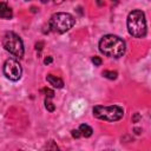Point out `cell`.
Returning <instances> with one entry per match:
<instances>
[{
  "label": "cell",
  "mask_w": 151,
  "mask_h": 151,
  "mask_svg": "<svg viewBox=\"0 0 151 151\" xmlns=\"http://www.w3.org/2000/svg\"><path fill=\"white\" fill-rule=\"evenodd\" d=\"M125 41L114 34H106L99 41V51L111 58H120L125 53Z\"/></svg>",
  "instance_id": "obj_1"
},
{
  "label": "cell",
  "mask_w": 151,
  "mask_h": 151,
  "mask_svg": "<svg viewBox=\"0 0 151 151\" xmlns=\"http://www.w3.org/2000/svg\"><path fill=\"white\" fill-rule=\"evenodd\" d=\"M127 31L134 38H143L146 35L145 14L140 9H133L127 15Z\"/></svg>",
  "instance_id": "obj_2"
},
{
  "label": "cell",
  "mask_w": 151,
  "mask_h": 151,
  "mask_svg": "<svg viewBox=\"0 0 151 151\" xmlns=\"http://www.w3.org/2000/svg\"><path fill=\"white\" fill-rule=\"evenodd\" d=\"M76 24V19L72 14L59 12L54 13L50 19V27L52 31L58 33H65L68 29H71Z\"/></svg>",
  "instance_id": "obj_3"
},
{
  "label": "cell",
  "mask_w": 151,
  "mask_h": 151,
  "mask_svg": "<svg viewBox=\"0 0 151 151\" xmlns=\"http://www.w3.org/2000/svg\"><path fill=\"white\" fill-rule=\"evenodd\" d=\"M93 116L98 119H103L106 122H117L123 118L124 116V110L123 107L118 105H111V106H103V105H97L92 110Z\"/></svg>",
  "instance_id": "obj_4"
},
{
  "label": "cell",
  "mask_w": 151,
  "mask_h": 151,
  "mask_svg": "<svg viewBox=\"0 0 151 151\" xmlns=\"http://www.w3.org/2000/svg\"><path fill=\"white\" fill-rule=\"evenodd\" d=\"M2 46L7 52L13 54L14 57H17L19 59H21L24 57V52H25L24 42L17 33L6 32L4 38H2Z\"/></svg>",
  "instance_id": "obj_5"
},
{
  "label": "cell",
  "mask_w": 151,
  "mask_h": 151,
  "mask_svg": "<svg viewBox=\"0 0 151 151\" xmlns=\"http://www.w3.org/2000/svg\"><path fill=\"white\" fill-rule=\"evenodd\" d=\"M4 74L6 76L7 79L12 81H18L22 74V68L19 61L13 58L7 59L4 64Z\"/></svg>",
  "instance_id": "obj_6"
},
{
  "label": "cell",
  "mask_w": 151,
  "mask_h": 151,
  "mask_svg": "<svg viewBox=\"0 0 151 151\" xmlns=\"http://www.w3.org/2000/svg\"><path fill=\"white\" fill-rule=\"evenodd\" d=\"M46 80H47L53 87H55V88H61V87L64 86V81H63L60 78H58L57 76L48 74V76L46 77Z\"/></svg>",
  "instance_id": "obj_7"
},
{
  "label": "cell",
  "mask_w": 151,
  "mask_h": 151,
  "mask_svg": "<svg viewBox=\"0 0 151 151\" xmlns=\"http://www.w3.org/2000/svg\"><path fill=\"white\" fill-rule=\"evenodd\" d=\"M78 130L80 131V134H81L83 137H86V138H87V137H91V136H92V132H93L92 127L88 126L87 124H81Z\"/></svg>",
  "instance_id": "obj_8"
},
{
  "label": "cell",
  "mask_w": 151,
  "mask_h": 151,
  "mask_svg": "<svg viewBox=\"0 0 151 151\" xmlns=\"http://www.w3.org/2000/svg\"><path fill=\"white\" fill-rule=\"evenodd\" d=\"M103 76H104L105 78H107V79L114 80V79H117L118 73H117L116 71H109V70H105V71L103 72Z\"/></svg>",
  "instance_id": "obj_9"
},
{
  "label": "cell",
  "mask_w": 151,
  "mask_h": 151,
  "mask_svg": "<svg viewBox=\"0 0 151 151\" xmlns=\"http://www.w3.org/2000/svg\"><path fill=\"white\" fill-rule=\"evenodd\" d=\"M12 17H13V13H12V9L9 7L4 9L2 12H0V18H2V19H11Z\"/></svg>",
  "instance_id": "obj_10"
},
{
  "label": "cell",
  "mask_w": 151,
  "mask_h": 151,
  "mask_svg": "<svg viewBox=\"0 0 151 151\" xmlns=\"http://www.w3.org/2000/svg\"><path fill=\"white\" fill-rule=\"evenodd\" d=\"M50 99H51V98H46V99H45V107H46L47 111L53 112V111H54V104H53Z\"/></svg>",
  "instance_id": "obj_11"
},
{
  "label": "cell",
  "mask_w": 151,
  "mask_h": 151,
  "mask_svg": "<svg viewBox=\"0 0 151 151\" xmlns=\"http://www.w3.org/2000/svg\"><path fill=\"white\" fill-rule=\"evenodd\" d=\"M41 92H44V93H45V96H46V98H53V97H54V92H53L52 90H50V88H47V87H45V88H42V90H41Z\"/></svg>",
  "instance_id": "obj_12"
},
{
  "label": "cell",
  "mask_w": 151,
  "mask_h": 151,
  "mask_svg": "<svg viewBox=\"0 0 151 151\" xmlns=\"http://www.w3.org/2000/svg\"><path fill=\"white\" fill-rule=\"evenodd\" d=\"M92 63L94 64V66H100L101 65V63H103V60L99 58V57H92Z\"/></svg>",
  "instance_id": "obj_13"
},
{
  "label": "cell",
  "mask_w": 151,
  "mask_h": 151,
  "mask_svg": "<svg viewBox=\"0 0 151 151\" xmlns=\"http://www.w3.org/2000/svg\"><path fill=\"white\" fill-rule=\"evenodd\" d=\"M71 133H72V137H73V138H79V137L81 136L79 130H72Z\"/></svg>",
  "instance_id": "obj_14"
},
{
  "label": "cell",
  "mask_w": 151,
  "mask_h": 151,
  "mask_svg": "<svg viewBox=\"0 0 151 151\" xmlns=\"http://www.w3.org/2000/svg\"><path fill=\"white\" fill-rule=\"evenodd\" d=\"M53 61V58L52 57H46L45 59H44V64L45 65H48V64H51Z\"/></svg>",
  "instance_id": "obj_15"
},
{
  "label": "cell",
  "mask_w": 151,
  "mask_h": 151,
  "mask_svg": "<svg viewBox=\"0 0 151 151\" xmlns=\"http://www.w3.org/2000/svg\"><path fill=\"white\" fill-rule=\"evenodd\" d=\"M42 46H44V42H41V41L40 42H37L35 44V50L37 51H41L42 50Z\"/></svg>",
  "instance_id": "obj_16"
},
{
  "label": "cell",
  "mask_w": 151,
  "mask_h": 151,
  "mask_svg": "<svg viewBox=\"0 0 151 151\" xmlns=\"http://www.w3.org/2000/svg\"><path fill=\"white\" fill-rule=\"evenodd\" d=\"M139 119H140L139 113H134V116H133V118H132V122H133V123H137Z\"/></svg>",
  "instance_id": "obj_17"
},
{
  "label": "cell",
  "mask_w": 151,
  "mask_h": 151,
  "mask_svg": "<svg viewBox=\"0 0 151 151\" xmlns=\"http://www.w3.org/2000/svg\"><path fill=\"white\" fill-rule=\"evenodd\" d=\"M50 143H51L50 145H46V147H47V149H54V150H57V149H58V146H57V145H54V144H53V142H50Z\"/></svg>",
  "instance_id": "obj_18"
},
{
  "label": "cell",
  "mask_w": 151,
  "mask_h": 151,
  "mask_svg": "<svg viewBox=\"0 0 151 151\" xmlns=\"http://www.w3.org/2000/svg\"><path fill=\"white\" fill-rule=\"evenodd\" d=\"M8 6H7V4H5V2H0V12H2L4 9H6Z\"/></svg>",
  "instance_id": "obj_19"
},
{
  "label": "cell",
  "mask_w": 151,
  "mask_h": 151,
  "mask_svg": "<svg viewBox=\"0 0 151 151\" xmlns=\"http://www.w3.org/2000/svg\"><path fill=\"white\" fill-rule=\"evenodd\" d=\"M54 1V4H61V2H64L65 0H53Z\"/></svg>",
  "instance_id": "obj_20"
},
{
  "label": "cell",
  "mask_w": 151,
  "mask_h": 151,
  "mask_svg": "<svg viewBox=\"0 0 151 151\" xmlns=\"http://www.w3.org/2000/svg\"><path fill=\"white\" fill-rule=\"evenodd\" d=\"M97 4H98L99 6H103V5H104V2H103L101 0H97Z\"/></svg>",
  "instance_id": "obj_21"
},
{
  "label": "cell",
  "mask_w": 151,
  "mask_h": 151,
  "mask_svg": "<svg viewBox=\"0 0 151 151\" xmlns=\"http://www.w3.org/2000/svg\"><path fill=\"white\" fill-rule=\"evenodd\" d=\"M111 1H112V2H114V4H117V2H118V0H111Z\"/></svg>",
  "instance_id": "obj_22"
},
{
  "label": "cell",
  "mask_w": 151,
  "mask_h": 151,
  "mask_svg": "<svg viewBox=\"0 0 151 151\" xmlns=\"http://www.w3.org/2000/svg\"><path fill=\"white\" fill-rule=\"evenodd\" d=\"M26 1H28V0H26Z\"/></svg>",
  "instance_id": "obj_23"
}]
</instances>
